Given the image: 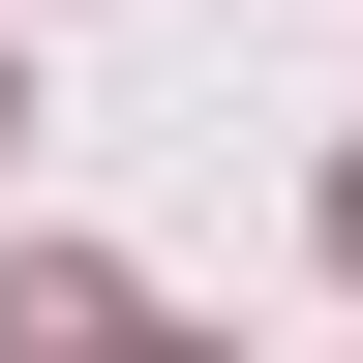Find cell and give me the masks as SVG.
I'll use <instances>...</instances> for the list:
<instances>
[{"mask_svg":"<svg viewBox=\"0 0 363 363\" xmlns=\"http://www.w3.org/2000/svg\"><path fill=\"white\" fill-rule=\"evenodd\" d=\"M333 272H363V182H333Z\"/></svg>","mask_w":363,"mask_h":363,"instance_id":"obj_1","label":"cell"},{"mask_svg":"<svg viewBox=\"0 0 363 363\" xmlns=\"http://www.w3.org/2000/svg\"><path fill=\"white\" fill-rule=\"evenodd\" d=\"M0 121H30V61H0Z\"/></svg>","mask_w":363,"mask_h":363,"instance_id":"obj_2","label":"cell"}]
</instances>
